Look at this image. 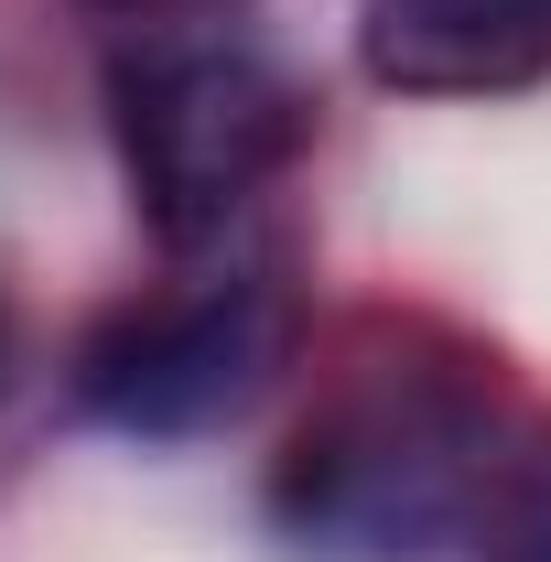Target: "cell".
I'll return each instance as SVG.
<instances>
[{
    "label": "cell",
    "instance_id": "obj_1",
    "mask_svg": "<svg viewBox=\"0 0 551 562\" xmlns=\"http://www.w3.org/2000/svg\"><path fill=\"white\" fill-rule=\"evenodd\" d=\"M109 131H120V173H131V206L151 216V238L206 249L292 162L303 98L249 44L162 33V44L109 55Z\"/></svg>",
    "mask_w": 551,
    "mask_h": 562
},
{
    "label": "cell",
    "instance_id": "obj_2",
    "mask_svg": "<svg viewBox=\"0 0 551 562\" xmlns=\"http://www.w3.org/2000/svg\"><path fill=\"white\" fill-rule=\"evenodd\" d=\"M486 422L443 390H368L325 412L271 476V519L325 562H421L476 530Z\"/></svg>",
    "mask_w": 551,
    "mask_h": 562
},
{
    "label": "cell",
    "instance_id": "obj_3",
    "mask_svg": "<svg viewBox=\"0 0 551 562\" xmlns=\"http://www.w3.org/2000/svg\"><path fill=\"white\" fill-rule=\"evenodd\" d=\"M281 357V303L260 281H216L195 303H151V314H120L98 347L76 357V401L109 422V432H140V443H184V432H216L260 401Z\"/></svg>",
    "mask_w": 551,
    "mask_h": 562
},
{
    "label": "cell",
    "instance_id": "obj_4",
    "mask_svg": "<svg viewBox=\"0 0 551 562\" xmlns=\"http://www.w3.org/2000/svg\"><path fill=\"white\" fill-rule=\"evenodd\" d=\"M357 66L401 98H497L551 66V0H357Z\"/></svg>",
    "mask_w": 551,
    "mask_h": 562
},
{
    "label": "cell",
    "instance_id": "obj_5",
    "mask_svg": "<svg viewBox=\"0 0 551 562\" xmlns=\"http://www.w3.org/2000/svg\"><path fill=\"white\" fill-rule=\"evenodd\" d=\"M476 562H551V443H530L519 465H497L476 497Z\"/></svg>",
    "mask_w": 551,
    "mask_h": 562
}]
</instances>
